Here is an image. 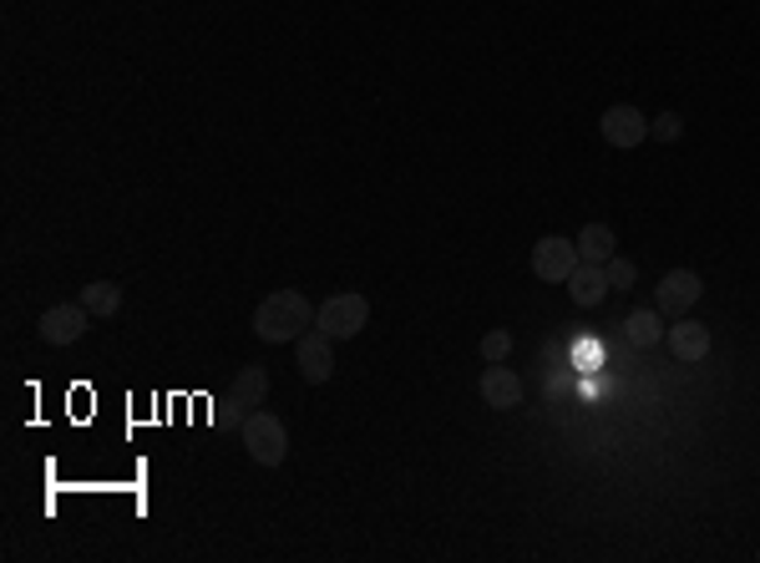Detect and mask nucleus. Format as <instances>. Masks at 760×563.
Instances as JSON below:
<instances>
[{
    "label": "nucleus",
    "instance_id": "obj_1",
    "mask_svg": "<svg viewBox=\"0 0 760 563\" xmlns=\"http://www.w3.org/2000/svg\"><path fill=\"white\" fill-rule=\"evenodd\" d=\"M315 326V305L299 290H274L269 299H259L254 310V335L263 345H294L305 330Z\"/></svg>",
    "mask_w": 760,
    "mask_h": 563
},
{
    "label": "nucleus",
    "instance_id": "obj_2",
    "mask_svg": "<svg viewBox=\"0 0 760 563\" xmlns=\"http://www.w3.org/2000/svg\"><path fill=\"white\" fill-rule=\"evenodd\" d=\"M238 437H244V446H249V457L259 467H279V462L290 457V431H284V421L274 412H254L238 427Z\"/></svg>",
    "mask_w": 760,
    "mask_h": 563
},
{
    "label": "nucleus",
    "instance_id": "obj_3",
    "mask_svg": "<svg viewBox=\"0 0 760 563\" xmlns=\"http://www.w3.org/2000/svg\"><path fill=\"white\" fill-rule=\"evenodd\" d=\"M370 320V299L355 295V290H345V295H330L315 310V330H324L330 341H345V335H360Z\"/></svg>",
    "mask_w": 760,
    "mask_h": 563
},
{
    "label": "nucleus",
    "instance_id": "obj_4",
    "mask_svg": "<svg viewBox=\"0 0 760 563\" xmlns=\"http://www.w3.org/2000/svg\"><path fill=\"white\" fill-rule=\"evenodd\" d=\"M700 295H704V284L695 269H670L654 290V310L664 315V320H679V315H689L700 305Z\"/></svg>",
    "mask_w": 760,
    "mask_h": 563
},
{
    "label": "nucleus",
    "instance_id": "obj_5",
    "mask_svg": "<svg viewBox=\"0 0 760 563\" xmlns=\"http://www.w3.org/2000/svg\"><path fill=\"white\" fill-rule=\"evenodd\" d=\"M578 265H584V259H578V244H573V238L548 234L532 244V274H538L542 284H568V274Z\"/></svg>",
    "mask_w": 760,
    "mask_h": 563
},
{
    "label": "nucleus",
    "instance_id": "obj_6",
    "mask_svg": "<svg viewBox=\"0 0 760 563\" xmlns=\"http://www.w3.org/2000/svg\"><path fill=\"white\" fill-rule=\"evenodd\" d=\"M599 133H603L609 148H639L643 137H649V118H643L639 107L618 102V107H609V112L599 118Z\"/></svg>",
    "mask_w": 760,
    "mask_h": 563
},
{
    "label": "nucleus",
    "instance_id": "obj_7",
    "mask_svg": "<svg viewBox=\"0 0 760 563\" xmlns=\"http://www.w3.org/2000/svg\"><path fill=\"white\" fill-rule=\"evenodd\" d=\"M87 326H91V310L76 299V305H51V310L41 315V341L46 345H72V341H82L87 335Z\"/></svg>",
    "mask_w": 760,
    "mask_h": 563
},
{
    "label": "nucleus",
    "instance_id": "obj_8",
    "mask_svg": "<svg viewBox=\"0 0 760 563\" xmlns=\"http://www.w3.org/2000/svg\"><path fill=\"white\" fill-rule=\"evenodd\" d=\"M294 351H299V376H305L309 385H324L335 376V345H330L324 330H305V335L294 341Z\"/></svg>",
    "mask_w": 760,
    "mask_h": 563
},
{
    "label": "nucleus",
    "instance_id": "obj_9",
    "mask_svg": "<svg viewBox=\"0 0 760 563\" xmlns=\"http://www.w3.org/2000/svg\"><path fill=\"white\" fill-rule=\"evenodd\" d=\"M263 396H269V371L263 366H244L234 376V391H229V416L244 427L254 416V406H263Z\"/></svg>",
    "mask_w": 760,
    "mask_h": 563
},
{
    "label": "nucleus",
    "instance_id": "obj_10",
    "mask_svg": "<svg viewBox=\"0 0 760 563\" xmlns=\"http://www.w3.org/2000/svg\"><path fill=\"white\" fill-rule=\"evenodd\" d=\"M664 345L674 351V360H704V356H710V326L679 315V320L664 330Z\"/></svg>",
    "mask_w": 760,
    "mask_h": 563
},
{
    "label": "nucleus",
    "instance_id": "obj_11",
    "mask_svg": "<svg viewBox=\"0 0 760 563\" xmlns=\"http://www.w3.org/2000/svg\"><path fill=\"white\" fill-rule=\"evenodd\" d=\"M482 401L487 406H492V412H512V406H517V401H523V381H517V371H507V366H487L482 371Z\"/></svg>",
    "mask_w": 760,
    "mask_h": 563
},
{
    "label": "nucleus",
    "instance_id": "obj_12",
    "mask_svg": "<svg viewBox=\"0 0 760 563\" xmlns=\"http://www.w3.org/2000/svg\"><path fill=\"white\" fill-rule=\"evenodd\" d=\"M609 269L603 265H578L568 274V295H573V305H584V310H593V305H603L609 299Z\"/></svg>",
    "mask_w": 760,
    "mask_h": 563
},
{
    "label": "nucleus",
    "instance_id": "obj_13",
    "mask_svg": "<svg viewBox=\"0 0 760 563\" xmlns=\"http://www.w3.org/2000/svg\"><path fill=\"white\" fill-rule=\"evenodd\" d=\"M573 244H578V259H584V265H609V259H614V229H609V223H588L584 234L573 238Z\"/></svg>",
    "mask_w": 760,
    "mask_h": 563
},
{
    "label": "nucleus",
    "instance_id": "obj_14",
    "mask_svg": "<svg viewBox=\"0 0 760 563\" xmlns=\"http://www.w3.org/2000/svg\"><path fill=\"white\" fill-rule=\"evenodd\" d=\"M624 341L639 345V351L659 345V341H664V315H659V310H634L629 320H624Z\"/></svg>",
    "mask_w": 760,
    "mask_h": 563
},
{
    "label": "nucleus",
    "instance_id": "obj_15",
    "mask_svg": "<svg viewBox=\"0 0 760 563\" xmlns=\"http://www.w3.org/2000/svg\"><path fill=\"white\" fill-rule=\"evenodd\" d=\"M82 305L91 310V320H112V315L122 310V284H112V280H91L87 290H82Z\"/></svg>",
    "mask_w": 760,
    "mask_h": 563
},
{
    "label": "nucleus",
    "instance_id": "obj_16",
    "mask_svg": "<svg viewBox=\"0 0 760 563\" xmlns=\"http://www.w3.org/2000/svg\"><path fill=\"white\" fill-rule=\"evenodd\" d=\"M512 356V335L507 330H487L482 335V360L487 366H498V360H507Z\"/></svg>",
    "mask_w": 760,
    "mask_h": 563
},
{
    "label": "nucleus",
    "instance_id": "obj_17",
    "mask_svg": "<svg viewBox=\"0 0 760 563\" xmlns=\"http://www.w3.org/2000/svg\"><path fill=\"white\" fill-rule=\"evenodd\" d=\"M679 133H685L679 112H659V118H649V137H659V143H679Z\"/></svg>",
    "mask_w": 760,
    "mask_h": 563
},
{
    "label": "nucleus",
    "instance_id": "obj_18",
    "mask_svg": "<svg viewBox=\"0 0 760 563\" xmlns=\"http://www.w3.org/2000/svg\"><path fill=\"white\" fill-rule=\"evenodd\" d=\"M603 269H609V284H614V290H634V280H639V269H634L629 259H618V254Z\"/></svg>",
    "mask_w": 760,
    "mask_h": 563
}]
</instances>
